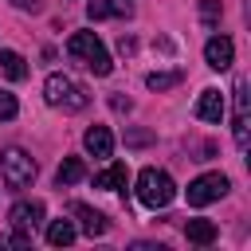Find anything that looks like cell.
<instances>
[{
    "instance_id": "9a60e30c",
    "label": "cell",
    "mask_w": 251,
    "mask_h": 251,
    "mask_svg": "<svg viewBox=\"0 0 251 251\" xmlns=\"http://www.w3.org/2000/svg\"><path fill=\"white\" fill-rule=\"evenodd\" d=\"M184 235H188V243L208 247V243H216V224L212 220H188L184 224Z\"/></svg>"
},
{
    "instance_id": "7a4b0ae2",
    "label": "cell",
    "mask_w": 251,
    "mask_h": 251,
    "mask_svg": "<svg viewBox=\"0 0 251 251\" xmlns=\"http://www.w3.org/2000/svg\"><path fill=\"white\" fill-rule=\"evenodd\" d=\"M173 196H176V184H173V176L165 173V169H141L137 173V200L145 204V208H169L173 204Z\"/></svg>"
},
{
    "instance_id": "7402d4cb",
    "label": "cell",
    "mask_w": 251,
    "mask_h": 251,
    "mask_svg": "<svg viewBox=\"0 0 251 251\" xmlns=\"http://www.w3.org/2000/svg\"><path fill=\"white\" fill-rule=\"evenodd\" d=\"M149 141H153L149 129H129V133H126V145H133V149H137V145H149Z\"/></svg>"
},
{
    "instance_id": "5bb4252c",
    "label": "cell",
    "mask_w": 251,
    "mask_h": 251,
    "mask_svg": "<svg viewBox=\"0 0 251 251\" xmlns=\"http://www.w3.org/2000/svg\"><path fill=\"white\" fill-rule=\"evenodd\" d=\"M0 71H4L12 82H24V78H27V63H24V55H20V51H12V47H4V51H0Z\"/></svg>"
},
{
    "instance_id": "3957f363",
    "label": "cell",
    "mask_w": 251,
    "mask_h": 251,
    "mask_svg": "<svg viewBox=\"0 0 251 251\" xmlns=\"http://www.w3.org/2000/svg\"><path fill=\"white\" fill-rule=\"evenodd\" d=\"M43 98H47V106H59V110H86L90 106V94L71 78V75H47V82H43Z\"/></svg>"
},
{
    "instance_id": "2e32d148",
    "label": "cell",
    "mask_w": 251,
    "mask_h": 251,
    "mask_svg": "<svg viewBox=\"0 0 251 251\" xmlns=\"http://www.w3.org/2000/svg\"><path fill=\"white\" fill-rule=\"evenodd\" d=\"M86 176V165H82V157H63V165L55 169V180L59 184H78Z\"/></svg>"
},
{
    "instance_id": "4fadbf2b",
    "label": "cell",
    "mask_w": 251,
    "mask_h": 251,
    "mask_svg": "<svg viewBox=\"0 0 251 251\" xmlns=\"http://www.w3.org/2000/svg\"><path fill=\"white\" fill-rule=\"evenodd\" d=\"M235 145L239 149H247V82L239 78L235 82Z\"/></svg>"
},
{
    "instance_id": "cb8c5ba5",
    "label": "cell",
    "mask_w": 251,
    "mask_h": 251,
    "mask_svg": "<svg viewBox=\"0 0 251 251\" xmlns=\"http://www.w3.org/2000/svg\"><path fill=\"white\" fill-rule=\"evenodd\" d=\"M12 4H16V8H24V12H35L43 0H12Z\"/></svg>"
},
{
    "instance_id": "ffe728a7",
    "label": "cell",
    "mask_w": 251,
    "mask_h": 251,
    "mask_svg": "<svg viewBox=\"0 0 251 251\" xmlns=\"http://www.w3.org/2000/svg\"><path fill=\"white\" fill-rule=\"evenodd\" d=\"M27 243H31V235H27V231H20V227H16V231H8V235H0V247H27Z\"/></svg>"
},
{
    "instance_id": "30bf717a",
    "label": "cell",
    "mask_w": 251,
    "mask_h": 251,
    "mask_svg": "<svg viewBox=\"0 0 251 251\" xmlns=\"http://www.w3.org/2000/svg\"><path fill=\"white\" fill-rule=\"evenodd\" d=\"M82 149H86L90 157H102V161H106V157L114 153V133H110L106 126H90V129L82 133Z\"/></svg>"
},
{
    "instance_id": "8992f818",
    "label": "cell",
    "mask_w": 251,
    "mask_h": 251,
    "mask_svg": "<svg viewBox=\"0 0 251 251\" xmlns=\"http://www.w3.org/2000/svg\"><path fill=\"white\" fill-rule=\"evenodd\" d=\"M8 224L31 235V231L43 224V204H39V200H16V204H12V212H8Z\"/></svg>"
},
{
    "instance_id": "ac0fdd59",
    "label": "cell",
    "mask_w": 251,
    "mask_h": 251,
    "mask_svg": "<svg viewBox=\"0 0 251 251\" xmlns=\"http://www.w3.org/2000/svg\"><path fill=\"white\" fill-rule=\"evenodd\" d=\"M180 82H184V71H153V75H145V86L149 90H173Z\"/></svg>"
},
{
    "instance_id": "277c9868",
    "label": "cell",
    "mask_w": 251,
    "mask_h": 251,
    "mask_svg": "<svg viewBox=\"0 0 251 251\" xmlns=\"http://www.w3.org/2000/svg\"><path fill=\"white\" fill-rule=\"evenodd\" d=\"M0 180H4L12 192L27 188V184L35 180V161H31V153H24L20 145L4 149V153H0Z\"/></svg>"
},
{
    "instance_id": "ba28073f",
    "label": "cell",
    "mask_w": 251,
    "mask_h": 251,
    "mask_svg": "<svg viewBox=\"0 0 251 251\" xmlns=\"http://www.w3.org/2000/svg\"><path fill=\"white\" fill-rule=\"evenodd\" d=\"M224 110H227V106H224V94H220L216 86L200 90V98H196V118H200V122H216V126H220V122H224Z\"/></svg>"
},
{
    "instance_id": "6da1fadb",
    "label": "cell",
    "mask_w": 251,
    "mask_h": 251,
    "mask_svg": "<svg viewBox=\"0 0 251 251\" xmlns=\"http://www.w3.org/2000/svg\"><path fill=\"white\" fill-rule=\"evenodd\" d=\"M67 55H71V59H78V63H82L86 71H94L98 78L114 71L110 51H106V43H102L94 31H75V35L67 39Z\"/></svg>"
},
{
    "instance_id": "52a82bcc",
    "label": "cell",
    "mask_w": 251,
    "mask_h": 251,
    "mask_svg": "<svg viewBox=\"0 0 251 251\" xmlns=\"http://www.w3.org/2000/svg\"><path fill=\"white\" fill-rule=\"evenodd\" d=\"M204 63H208L212 71H227V67L235 63V43H231L227 35H212V39L204 43Z\"/></svg>"
},
{
    "instance_id": "9c48e42d",
    "label": "cell",
    "mask_w": 251,
    "mask_h": 251,
    "mask_svg": "<svg viewBox=\"0 0 251 251\" xmlns=\"http://www.w3.org/2000/svg\"><path fill=\"white\" fill-rule=\"evenodd\" d=\"M71 216L78 220V227H82V235H90V239H94V235H106V227H110L102 212H94L90 204H78V200L71 204Z\"/></svg>"
},
{
    "instance_id": "44dd1931",
    "label": "cell",
    "mask_w": 251,
    "mask_h": 251,
    "mask_svg": "<svg viewBox=\"0 0 251 251\" xmlns=\"http://www.w3.org/2000/svg\"><path fill=\"white\" fill-rule=\"evenodd\" d=\"M200 20L212 27V24L220 20V4H216V0H204V4H200Z\"/></svg>"
},
{
    "instance_id": "5b68a950",
    "label": "cell",
    "mask_w": 251,
    "mask_h": 251,
    "mask_svg": "<svg viewBox=\"0 0 251 251\" xmlns=\"http://www.w3.org/2000/svg\"><path fill=\"white\" fill-rule=\"evenodd\" d=\"M227 188H231V180H227L224 173H204V176H196V180L184 188V196H188L192 208H208V204H216L220 196H227Z\"/></svg>"
},
{
    "instance_id": "8fae6325",
    "label": "cell",
    "mask_w": 251,
    "mask_h": 251,
    "mask_svg": "<svg viewBox=\"0 0 251 251\" xmlns=\"http://www.w3.org/2000/svg\"><path fill=\"white\" fill-rule=\"evenodd\" d=\"M86 16H90V20H129L133 8H129L126 0H90V4H86Z\"/></svg>"
},
{
    "instance_id": "603a6c76",
    "label": "cell",
    "mask_w": 251,
    "mask_h": 251,
    "mask_svg": "<svg viewBox=\"0 0 251 251\" xmlns=\"http://www.w3.org/2000/svg\"><path fill=\"white\" fill-rule=\"evenodd\" d=\"M110 106H114L118 114H129V110H133V102H129V98H122V94H114V98H110Z\"/></svg>"
},
{
    "instance_id": "d6986e66",
    "label": "cell",
    "mask_w": 251,
    "mask_h": 251,
    "mask_svg": "<svg viewBox=\"0 0 251 251\" xmlns=\"http://www.w3.org/2000/svg\"><path fill=\"white\" fill-rule=\"evenodd\" d=\"M16 94H8V90H0V122H12L16 118Z\"/></svg>"
},
{
    "instance_id": "7c38bea8",
    "label": "cell",
    "mask_w": 251,
    "mask_h": 251,
    "mask_svg": "<svg viewBox=\"0 0 251 251\" xmlns=\"http://www.w3.org/2000/svg\"><path fill=\"white\" fill-rule=\"evenodd\" d=\"M126 180H129V169L122 161H110L102 173H94V188H106V192H122Z\"/></svg>"
},
{
    "instance_id": "e0dca14e",
    "label": "cell",
    "mask_w": 251,
    "mask_h": 251,
    "mask_svg": "<svg viewBox=\"0 0 251 251\" xmlns=\"http://www.w3.org/2000/svg\"><path fill=\"white\" fill-rule=\"evenodd\" d=\"M75 235H78V231H75L71 220H51V227H47V243H51V247H71Z\"/></svg>"
}]
</instances>
